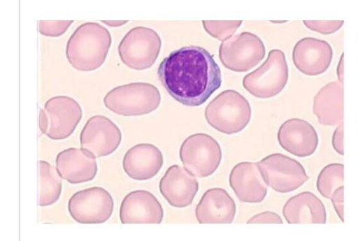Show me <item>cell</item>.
Segmentation results:
<instances>
[{"mask_svg": "<svg viewBox=\"0 0 358 241\" xmlns=\"http://www.w3.org/2000/svg\"><path fill=\"white\" fill-rule=\"evenodd\" d=\"M205 118L217 131L226 135L237 134L250 123L252 108L242 94L227 89L207 105Z\"/></svg>", "mask_w": 358, "mask_h": 241, "instance_id": "cell-3", "label": "cell"}, {"mask_svg": "<svg viewBox=\"0 0 358 241\" xmlns=\"http://www.w3.org/2000/svg\"><path fill=\"white\" fill-rule=\"evenodd\" d=\"M69 214L81 224H101L113 215L114 200L102 187H95L76 193L69 200Z\"/></svg>", "mask_w": 358, "mask_h": 241, "instance_id": "cell-10", "label": "cell"}, {"mask_svg": "<svg viewBox=\"0 0 358 241\" xmlns=\"http://www.w3.org/2000/svg\"><path fill=\"white\" fill-rule=\"evenodd\" d=\"M273 23H284L285 22H273Z\"/></svg>", "mask_w": 358, "mask_h": 241, "instance_id": "cell-34", "label": "cell"}, {"mask_svg": "<svg viewBox=\"0 0 358 241\" xmlns=\"http://www.w3.org/2000/svg\"><path fill=\"white\" fill-rule=\"evenodd\" d=\"M313 113L323 126H335L343 124V85L333 82L323 87L314 98Z\"/></svg>", "mask_w": 358, "mask_h": 241, "instance_id": "cell-21", "label": "cell"}, {"mask_svg": "<svg viewBox=\"0 0 358 241\" xmlns=\"http://www.w3.org/2000/svg\"><path fill=\"white\" fill-rule=\"evenodd\" d=\"M343 55L344 54H343L340 60V64L337 67V76L338 78H339V82H341L342 85H343Z\"/></svg>", "mask_w": 358, "mask_h": 241, "instance_id": "cell-32", "label": "cell"}, {"mask_svg": "<svg viewBox=\"0 0 358 241\" xmlns=\"http://www.w3.org/2000/svg\"><path fill=\"white\" fill-rule=\"evenodd\" d=\"M304 25L312 31L324 35L335 34L343 25V21H303Z\"/></svg>", "mask_w": 358, "mask_h": 241, "instance_id": "cell-27", "label": "cell"}, {"mask_svg": "<svg viewBox=\"0 0 358 241\" xmlns=\"http://www.w3.org/2000/svg\"><path fill=\"white\" fill-rule=\"evenodd\" d=\"M49 126L46 136L52 140H64L71 136L80 123L83 112L80 105L71 97L57 96L45 105Z\"/></svg>", "mask_w": 358, "mask_h": 241, "instance_id": "cell-12", "label": "cell"}, {"mask_svg": "<svg viewBox=\"0 0 358 241\" xmlns=\"http://www.w3.org/2000/svg\"><path fill=\"white\" fill-rule=\"evenodd\" d=\"M277 137L286 152L301 158L314 154L320 142L312 124L299 118L286 120L278 129Z\"/></svg>", "mask_w": 358, "mask_h": 241, "instance_id": "cell-15", "label": "cell"}, {"mask_svg": "<svg viewBox=\"0 0 358 241\" xmlns=\"http://www.w3.org/2000/svg\"><path fill=\"white\" fill-rule=\"evenodd\" d=\"M73 21H42L39 22V33L48 37L64 35Z\"/></svg>", "mask_w": 358, "mask_h": 241, "instance_id": "cell-26", "label": "cell"}, {"mask_svg": "<svg viewBox=\"0 0 358 241\" xmlns=\"http://www.w3.org/2000/svg\"><path fill=\"white\" fill-rule=\"evenodd\" d=\"M288 77L289 70L285 53L280 49H273L259 68L244 77L243 85L256 98H271L282 92Z\"/></svg>", "mask_w": 358, "mask_h": 241, "instance_id": "cell-5", "label": "cell"}, {"mask_svg": "<svg viewBox=\"0 0 358 241\" xmlns=\"http://www.w3.org/2000/svg\"><path fill=\"white\" fill-rule=\"evenodd\" d=\"M242 24V21L203 22L206 32L221 42H224L227 38L233 36Z\"/></svg>", "mask_w": 358, "mask_h": 241, "instance_id": "cell-25", "label": "cell"}, {"mask_svg": "<svg viewBox=\"0 0 358 241\" xmlns=\"http://www.w3.org/2000/svg\"><path fill=\"white\" fill-rule=\"evenodd\" d=\"M128 22L127 21H103L102 23L111 27H118L126 24Z\"/></svg>", "mask_w": 358, "mask_h": 241, "instance_id": "cell-33", "label": "cell"}, {"mask_svg": "<svg viewBox=\"0 0 358 241\" xmlns=\"http://www.w3.org/2000/svg\"><path fill=\"white\" fill-rule=\"evenodd\" d=\"M49 126V120L45 109H41L39 112V128L42 134H46Z\"/></svg>", "mask_w": 358, "mask_h": 241, "instance_id": "cell-31", "label": "cell"}, {"mask_svg": "<svg viewBox=\"0 0 358 241\" xmlns=\"http://www.w3.org/2000/svg\"><path fill=\"white\" fill-rule=\"evenodd\" d=\"M164 166V156L152 144H139L129 149L123 159V168L129 177L145 182L155 177Z\"/></svg>", "mask_w": 358, "mask_h": 241, "instance_id": "cell-18", "label": "cell"}, {"mask_svg": "<svg viewBox=\"0 0 358 241\" xmlns=\"http://www.w3.org/2000/svg\"><path fill=\"white\" fill-rule=\"evenodd\" d=\"M157 75L176 101L188 107L204 104L222 84V71L213 56L199 46H186L163 59Z\"/></svg>", "mask_w": 358, "mask_h": 241, "instance_id": "cell-1", "label": "cell"}, {"mask_svg": "<svg viewBox=\"0 0 358 241\" xmlns=\"http://www.w3.org/2000/svg\"><path fill=\"white\" fill-rule=\"evenodd\" d=\"M332 145L336 152L343 156L344 155V130L343 124L338 126L333 135Z\"/></svg>", "mask_w": 358, "mask_h": 241, "instance_id": "cell-30", "label": "cell"}, {"mask_svg": "<svg viewBox=\"0 0 358 241\" xmlns=\"http://www.w3.org/2000/svg\"><path fill=\"white\" fill-rule=\"evenodd\" d=\"M229 182L242 203H261L267 195V185L256 163L244 162L235 166Z\"/></svg>", "mask_w": 358, "mask_h": 241, "instance_id": "cell-17", "label": "cell"}, {"mask_svg": "<svg viewBox=\"0 0 358 241\" xmlns=\"http://www.w3.org/2000/svg\"><path fill=\"white\" fill-rule=\"evenodd\" d=\"M266 55L262 40L243 32L224 41L220 48V59L225 68L236 73H245L259 64Z\"/></svg>", "mask_w": 358, "mask_h": 241, "instance_id": "cell-8", "label": "cell"}, {"mask_svg": "<svg viewBox=\"0 0 358 241\" xmlns=\"http://www.w3.org/2000/svg\"><path fill=\"white\" fill-rule=\"evenodd\" d=\"M179 156L187 172L195 177L204 178L213 175L220 166L222 150L213 137L197 133L184 140Z\"/></svg>", "mask_w": 358, "mask_h": 241, "instance_id": "cell-6", "label": "cell"}, {"mask_svg": "<svg viewBox=\"0 0 358 241\" xmlns=\"http://www.w3.org/2000/svg\"><path fill=\"white\" fill-rule=\"evenodd\" d=\"M236 213L233 198L222 188L206 191L196 207V217L201 224H230Z\"/></svg>", "mask_w": 358, "mask_h": 241, "instance_id": "cell-19", "label": "cell"}, {"mask_svg": "<svg viewBox=\"0 0 358 241\" xmlns=\"http://www.w3.org/2000/svg\"><path fill=\"white\" fill-rule=\"evenodd\" d=\"M41 167V195L38 205L48 207L56 203L62 192V177L57 169L45 161L39 162Z\"/></svg>", "mask_w": 358, "mask_h": 241, "instance_id": "cell-23", "label": "cell"}, {"mask_svg": "<svg viewBox=\"0 0 358 241\" xmlns=\"http://www.w3.org/2000/svg\"><path fill=\"white\" fill-rule=\"evenodd\" d=\"M162 47V38L154 29L137 27L123 38L118 46V54L125 66L143 71L153 66Z\"/></svg>", "mask_w": 358, "mask_h": 241, "instance_id": "cell-7", "label": "cell"}, {"mask_svg": "<svg viewBox=\"0 0 358 241\" xmlns=\"http://www.w3.org/2000/svg\"><path fill=\"white\" fill-rule=\"evenodd\" d=\"M331 199L338 217L344 223V187L336 189Z\"/></svg>", "mask_w": 358, "mask_h": 241, "instance_id": "cell-29", "label": "cell"}, {"mask_svg": "<svg viewBox=\"0 0 358 241\" xmlns=\"http://www.w3.org/2000/svg\"><path fill=\"white\" fill-rule=\"evenodd\" d=\"M122 140L120 129L102 115L90 118L80 135L82 149L94 158L111 155L120 146Z\"/></svg>", "mask_w": 358, "mask_h": 241, "instance_id": "cell-11", "label": "cell"}, {"mask_svg": "<svg viewBox=\"0 0 358 241\" xmlns=\"http://www.w3.org/2000/svg\"><path fill=\"white\" fill-rule=\"evenodd\" d=\"M112 42V36L106 27L97 23H85L68 40L66 58L78 71H94L105 63Z\"/></svg>", "mask_w": 358, "mask_h": 241, "instance_id": "cell-2", "label": "cell"}, {"mask_svg": "<svg viewBox=\"0 0 358 241\" xmlns=\"http://www.w3.org/2000/svg\"><path fill=\"white\" fill-rule=\"evenodd\" d=\"M164 215L161 203L146 190H136L127 195L120 208L123 224H160Z\"/></svg>", "mask_w": 358, "mask_h": 241, "instance_id": "cell-14", "label": "cell"}, {"mask_svg": "<svg viewBox=\"0 0 358 241\" xmlns=\"http://www.w3.org/2000/svg\"><path fill=\"white\" fill-rule=\"evenodd\" d=\"M166 202L177 208L192 205L199 190L195 176L178 165L169 168L159 184Z\"/></svg>", "mask_w": 358, "mask_h": 241, "instance_id": "cell-16", "label": "cell"}, {"mask_svg": "<svg viewBox=\"0 0 358 241\" xmlns=\"http://www.w3.org/2000/svg\"><path fill=\"white\" fill-rule=\"evenodd\" d=\"M56 169L67 182L78 184L92 182L98 167L95 158L82 148H69L57 154Z\"/></svg>", "mask_w": 358, "mask_h": 241, "instance_id": "cell-20", "label": "cell"}, {"mask_svg": "<svg viewBox=\"0 0 358 241\" xmlns=\"http://www.w3.org/2000/svg\"><path fill=\"white\" fill-rule=\"evenodd\" d=\"M333 56V48L329 43L312 37L298 41L292 54L295 67L308 76L324 73L331 64Z\"/></svg>", "mask_w": 358, "mask_h": 241, "instance_id": "cell-13", "label": "cell"}, {"mask_svg": "<svg viewBox=\"0 0 358 241\" xmlns=\"http://www.w3.org/2000/svg\"><path fill=\"white\" fill-rule=\"evenodd\" d=\"M257 164L266 185L277 193H292L310 180L298 161L282 154L267 156Z\"/></svg>", "mask_w": 358, "mask_h": 241, "instance_id": "cell-9", "label": "cell"}, {"mask_svg": "<svg viewBox=\"0 0 358 241\" xmlns=\"http://www.w3.org/2000/svg\"><path fill=\"white\" fill-rule=\"evenodd\" d=\"M248 224H282L283 221L280 215L271 212H266L264 213L258 214L252 217L247 222Z\"/></svg>", "mask_w": 358, "mask_h": 241, "instance_id": "cell-28", "label": "cell"}, {"mask_svg": "<svg viewBox=\"0 0 358 241\" xmlns=\"http://www.w3.org/2000/svg\"><path fill=\"white\" fill-rule=\"evenodd\" d=\"M344 166L333 163L325 166L317 177V189L327 199H331L334 191L344 187Z\"/></svg>", "mask_w": 358, "mask_h": 241, "instance_id": "cell-24", "label": "cell"}, {"mask_svg": "<svg viewBox=\"0 0 358 241\" xmlns=\"http://www.w3.org/2000/svg\"><path fill=\"white\" fill-rule=\"evenodd\" d=\"M103 102L107 109L117 115L138 117L155 112L162 103V95L152 84L136 82L111 89Z\"/></svg>", "mask_w": 358, "mask_h": 241, "instance_id": "cell-4", "label": "cell"}, {"mask_svg": "<svg viewBox=\"0 0 358 241\" xmlns=\"http://www.w3.org/2000/svg\"><path fill=\"white\" fill-rule=\"evenodd\" d=\"M289 224H325L324 205L315 194L303 192L287 200L282 210Z\"/></svg>", "mask_w": 358, "mask_h": 241, "instance_id": "cell-22", "label": "cell"}]
</instances>
